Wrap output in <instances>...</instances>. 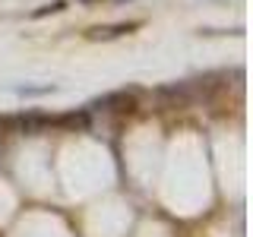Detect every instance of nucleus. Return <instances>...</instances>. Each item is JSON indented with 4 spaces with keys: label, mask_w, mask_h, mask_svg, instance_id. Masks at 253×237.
<instances>
[{
    "label": "nucleus",
    "mask_w": 253,
    "mask_h": 237,
    "mask_svg": "<svg viewBox=\"0 0 253 237\" xmlns=\"http://www.w3.org/2000/svg\"><path fill=\"white\" fill-rule=\"evenodd\" d=\"M136 26H108V29H92L89 38H121L124 32H133Z\"/></svg>",
    "instance_id": "nucleus-1"
}]
</instances>
